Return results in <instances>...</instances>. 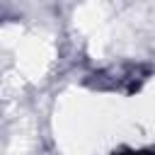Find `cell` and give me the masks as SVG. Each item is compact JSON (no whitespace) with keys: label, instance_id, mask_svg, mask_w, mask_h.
<instances>
[{"label":"cell","instance_id":"cell-1","mask_svg":"<svg viewBox=\"0 0 155 155\" xmlns=\"http://www.w3.org/2000/svg\"><path fill=\"white\" fill-rule=\"evenodd\" d=\"M150 75H153V65L124 61V63H114V65H107V68H99V70L85 75L82 85L90 90H97V92L136 94L148 82Z\"/></svg>","mask_w":155,"mask_h":155},{"label":"cell","instance_id":"cell-2","mask_svg":"<svg viewBox=\"0 0 155 155\" xmlns=\"http://www.w3.org/2000/svg\"><path fill=\"white\" fill-rule=\"evenodd\" d=\"M109 155H155V148H138V150L126 148V150H114Z\"/></svg>","mask_w":155,"mask_h":155}]
</instances>
